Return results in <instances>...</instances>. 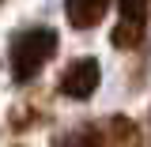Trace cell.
<instances>
[{"label": "cell", "mask_w": 151, "mask_h": 147, "mask_svg": "<svg viewBox=\"0 0 151 147\" xmlns=\"http://www.w3.org/2000/svg\"><path fill=\"white\" fill-rule=\"evenodd\" d=\"M57 45H60V38H57L53 27H27V30H19L12 38V45H8L12 79H15L19 87L34 83L38 75H42V68L57 57Z\"/></svg>", "instance_id": "obj_1"}, {"label": "cell", "mask_w": 151, "mask_h": 147, "mask_svg": "<svg viewBox=\"0 0 151 147\" xmlns=\"http://www.w3.org/2000/svg\"><path fill=\"white\" fill-rule=\"evenodd\" d=\"M140 125L113 113V117H102V121H91V125H79V128L64 132L53 147H144L140 143Z\"/></svg>", "instance_id": "obj_2"}, {"label": "cell", "mask_w": 151, "mask_h": 147, "mask_svg": "<svg viewBox=\"0 0 151 147\" xmlns=\"http://www.w3.org/2000/svg\"><path fill=\"white\" fill-rule=\"evenodd\" d=\"M117 27H113L110 42L117 49H140L147 38V15H151V0H117Z\"/></svg>", "instance_id": "obj_3"}, {"label": "cell", "mask_w": 151, "mask_h": 147, "mask_svg": "<svg viewBox=\"0 0 151 147\" xmlns=\"http://www.w3.org/2000/svg\"><path fill=\"white\" fill-rule=\"evenodd\" d=\"M98 83H102V64L94 57H76L72 64L60 72L57 91L64 94V98H72V102H87L98 91Z\"/></svg>", "instance_id": "obj_4"}, {"label": "cell", "mask_w": 151, "mask_h": 147, "mask_svg": "<svg viewBox=\"0 0 151 147\" xmlns=\"http://www.w3.org/2000/svg\"><path fill=\"white\" fill-rule=\"evenodd\" d=\"M110 11V0H64V15H68V27L76 30H94Z\"/></svg>", "instance_id": "obj_5"}]
</instances>
